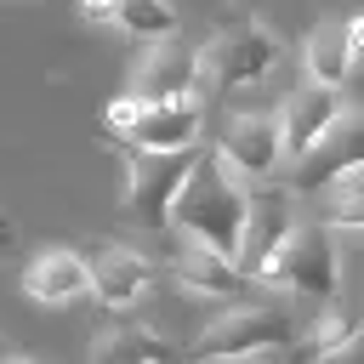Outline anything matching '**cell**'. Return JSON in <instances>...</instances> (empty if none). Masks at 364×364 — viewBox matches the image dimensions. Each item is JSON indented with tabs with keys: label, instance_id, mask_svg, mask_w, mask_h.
Instances as JSON below:
<instances>
[{
	"label": "cell",
	"instance_id": "cell-1",
	"mask_svg": "<svg viewBox=\"0 0 364 364\" xmlns=\"http://www.w3.org/2000/svg\"><path fill=\"white\" fill-rule=\"evenodd\" d=\"M245 222H250V182L222 159V148H199L188 182L176 188L171 205V233H188L222 256L245 250Z\"/></svg>",
	"mask_w": 364,
	"mask_h": 364
},
{
	"label": "cell",
	"instance_id": "cell-2",
	"mask_svg": "<svg viewBox=\"0 0 364 364\" xmlns=\"http://www.w3.org/2000/svg\"><path fill=\"white\" fill-rule=\"evenodd\" d=\"M114 148L125 159V216H136L154 233H171V205L199 159V142L193 148H136V142L114 136Z\"/></svg>",
	"mask_w": 364,
	"mask_h": 364
},
{
	"label": "cell",
	"instance_id": "cell-3",
	"mask_svg": "<svg viewBox=\"0 0 364 364\" xmlns=\"http://www.w3.org/2000/svg\"><path fill=\"white\" fill-rule=\"evenodd\" d=\"M290 341H296V318L284 307L239 301L188 341V358H256V353H284Z\"/></svg>",
	"mask_w": 364,
	"mask_h": 364
},
{
	"label": "cell",
	"instance_id": "cell-4",
	"mask_svg": "<svg viewBox=\"0 0 364 364\" xmlns=\"http://www.w3.org/2000/svg\"><path fill=\"white\" fill-rule=\"evenodd\" d=\"M262 284H279V290H290L301 301H336V290H341V250H336L330 222L296 228L284 239V250L267 262Z\"/></svg>",
	"mask_w": 364,
	"mask_h": 364
},
{
	"label": "cell",
	"instance_id": "cell-5",
	"mask_svg": "<svg viewBox=\"0 0 364 364\" xmlns=\"http://www.w3.org/2000/svg\"><path fill=\"white\" fill-rule=\"evenodd\" d=\"M279 57H284V46H279V34H273L267 23L233 17V23H222V28L210 34V46H205V85H222V91H233V85H262V80L279 68Z\"/></svg>",
	"mask_w": 364,
	"mask_h": 364
},
{
	"label": "cell",
	"instance_id": "cell-6",
	"mask_svg": "<svg viewBox=\"0 0 364 364\" xmlns=\"http://www.w3.org/2000/svg\"><path fill=\"white\" fill-rule=\"evenodd\" d=\"M199 85H205V46H182L176 34H159L142 51L136 74H131V91L148 97V102H159V97H199Z\"/></svg>",
	"mask_w": 364,
	"mask_h": 364
},
{
	"label": "cell",
	"instance_id": "cell-7",
	"mask_svg": "<svg viewBox=\"0 0 364 364\" xmlns=\"http://www.w3.org/2000/svg\"><path fill=\"white\" fill-rule=\"evenodd\" d=\"M290 233H296V188H250V222H245L239 267L250 279H262Z\"/></svg>",
	"mask_w": 364,
	"mask_h": 364
},
{
	"label": "cell",
	"instance_id": "cell-8",
	"mask_svg": "<svg viewBox=\"0 0 364 364\" xmlns=\"http://www.w3.org/2000/svg\"><path fill=\"white\" fill-rule=\"evenodd\" d=\"M222 159L245 176V182H267L284 159V131H279V114H233L216 136Z\"/></svg>",
	"mask_w": 364,
	"mask_h": 364
},
{
	"label": "cell",
	"instance_id": "cell-9",
	"mask_svg": "<svg viewBox=\"0 0 364 364\" xmlns=\"http://www.w3.org/2000/svg\"><path fill=\"white\" fill-rule=\"evenodd\" d=\"M358 165H364V114H341V119L296 159L290 188H296V193H318L324 182H336V176H347V171H358Z\"/></svg>",
	"mask_w": 364,
	"mask_h": 364
},
{
	"label": "cell",
	"instance_id": "cell-10",
	"mask_svg": "<svg viewBox=\"0 0 364 364\" xmlns=\"http://www.w3.org/2000/svg\"><path fill=\"white\" fill-rule=\"evenodd\" d=\"M347 114V102H341V85H318V80H307L301 91H290L284 97V108H279V131H284V159H301L336 119Z\"/></svg>",
	"mask_w": 364,
	"mask_h": 364
},
{
	"label": "cell",
	"instance_id": "cell-11",
	"mask_svg": "<svg viewBox=\"0 0 364 364\" xmlns=\"http://www.w3.org/2000/svg\"><path fill=\"white\" fill-rule=\"evenodd\" d=\"M171 273L182 279V290H199V296H216V301H233L245 296L250 273L239 267V256H222L188 233H176V256H171Z\"/></svg>",
	"mask_w": 364,
	"mask_h": 364
},
{
	"label": "cell",
	"instance_id": "cell-12",
	"mask_svg": "<svg viewBox=\"0 0 364 364\" xmlns=\"http://www.w3.org/2000/svg\"><path fill=\"white\" fill-rule=\"evenodd\" d=\"M199 125H205L199 97H159V102L142 97V114H136V125L119 142H136V148H193Z\"/></svg>",
	"mask_w": 364,
	"mask_h": 364
},
{
	"label": "cell",
	"instance_id": "cell-13",
	"mask_svg": "<svg viewBox=\"0 0 364 364\" xmlns=\"http://www.w3.org/2000/svg\"><path fill=\"white\" fill-rule=\"evenodd\" d=\"M154 273H159L154 256H142V250H131V245H108V250L91 262V296H97L102 307H131V301L148 296Z\"/></svg>",
	"mask_w": 364,
	"mask_h": 364
},
{
	"label": "cell",
	"instance_id": "cell-14",
	"mask_svg": "<svg viewBox=\"0 0 364 364\" xmlns=\"http://www.w3.org/2000/svg\"><path fill=\"white\" fill-rule=\"evenodd\" d=\"M23 290H28L34 301H46V307H63V301H74V296L91 290V262L74 256V250H63V245H51V250L28 256Z\"/></svg>",
	"mask_w": 364,
	"mask_h": 364
},
{
	"label": "cell",
	"instance_id": "cell-15",
	"mask_svg": "<svg viewBox=\"0 0 364 364\" xmlns=\"http://www.w3.org/2000/svg\"><path fill=\"white\" fill-rule=\"evenodd\" d=\"M301 63H307V80H318V85H347L353 68H358L347 17H330V23L307 28V40H301Z\"/></svg>",
	"mask_w": 364,
	"mask_h": 364
},
{
	"label": "cell",
	"instance_id": "cell-16",
	"mask_svg": "<svg viewBox=\"0 0 364 364\" xmlns=\"http://www.w3.org/2000/svg\"><path fill=\"white\" fill-rule=\"evenodd\" d=\"M358 336H364V318L324 307V313H318V318H313V324H307L284 353H290V358H330V353H347Z\"/></svg>",
	"mask_w": 364,
	"mask_h": 364
},
{
	"label": "cell",
	"instance_id": "cell-17",
	"mask_svg": "<svg viewBox=\"0 0 364 364\" xmlns=\"http://www.w3.org/2000/svg\"><path fill=\"white\" fill-rule=\"evenodd\" d=\"M176 347L159 336V330H148V324H114V330H102L97 341H91V358L97 364H131V358H171Z\"/></svg>",
	"mask_w": 364,
	"mask_h": 364
},
{
	"label": "cell",
	"instance_id": "cell-18",
	"mask_svg": "<svg viewBox=\"0 0 364 364\" xmlns=\"http://www.w3.org/2000/svg\"><path fill=\"white\" fill-rule=\"evenodd\" d=\"M318 222H330V228H353V233H364V165L318 188Z\"/></svg>",
	"mask_w": 364,
	"mask_h": 364
},
{
	"label": "cell",
	"instance_id": "cell-19",
	"mask_svg": "<svg viewBox=\"0 0 364 364\" xmlns=\"http://www.w3.org/2000/svg\"><path fill=\"white\" fill-rule=\"evenodd\" d=\"M114 28H125V34H136V40L176 34V6H171V0H119Z\"/></svg>",
	"mask_w": 364,
	"mask_h": 364
},
{
	"label": "cell",
	"instance_id": "cell-20",
	"mask_svg": "<svg viewBox=\"0 0 364 364\" xmlns=\"http://www.w3.org/2000/svg\"><path fill=\"white\" fill-rule=\"evenodd\" d=\"M136 114H142V97H136V91L114 97V102L102 108V125H108V136H125V131L136 125Z\"/></svg>",
	"mask_w": 364,
	"mask_h": 364
},
{
	"label": "cell",
	"instance_id": "cell-21",
	"mask_svg": "<svg viewBox=\"0 0 364 364\" xmlns=\"http://www.w3.org/2000/svg\"><path fill=\"white\" fill-rule=\"evenodd\" d=\"M114 11H119V0H80L85 23H114Z\"/></svg>",
	"mask_w": 364,
	"mask_h": 364
},
{
	"label": "cell",
	"instance_id": "cell-22",
	"mask_svg": "<svg viewBox=\"0 0 364 364\" xmlns=\"http://www.w3.org/2000/svg\"><path fill=\"white\" fill-rule=\"evenodd\" d=\"M347 34H353V51H358V63H364V11L347 17Z\"/></svg>",
	"mask_w": 364,
	"mask_h": 364
},
{
	"label": "cell",
	"instance_id": "cell-23",
	"mask_svg": "<svg viewBox=\"0 0 364 364\" xmlns=\"http://www.w3.org/2000/svg\"><path fill=\"white\" fill-rule=\"evenodd\" d=\"M11 245H17V228H11L6 216H0V250H11Z\"/></svg>",
	"mask_w": 364,
	"mask_h": 364
},
{
	"label": "cell",
	"instance_id": "cell-24",
	"mask_svg": "<svg viewBox=\"0 0 364 364\" xmlns=\"http://www.w3.org/2000/svg\"><path fill=\"white\" fill-rule=\"evenodd\" d=\"M0 358H23V347H11V341L0 336Z\"/></svg>",
	"mask_w": 364,
	"mask_h": 364
}]
</instances>
